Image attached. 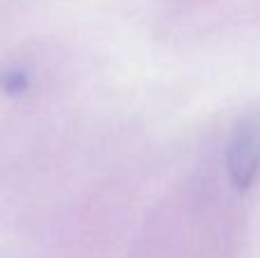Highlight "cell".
Masks as SVG:
<instances>
[{
	"label": "cell",
	"instance_id": "obj_1",
	"mask_svg": "<svg viewBox=\"0 0 260 258\" xmlns=\"http://www.w3.org/2000/svg\"><path fill=\"white\" fill-rule=\"evenodd\" d=\"M256 169V133L253 128L240 133V140L233 149V172L240 183H247Z\"/></svg>",
	"mask_w": 260,
	"mask_h": 258
}]
</instances>
